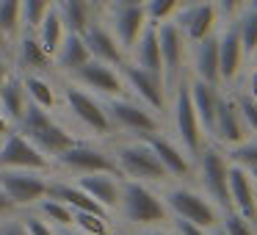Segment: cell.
Here are the masks:
<instances>
[{
	"mask_svg": "<svg viewBox=\"0 0 257 235\" xmlns=\"http://www.w3.org/2000/svg\"><path fill=\"white\" fill-rule=\"evenodd\" d=\"M17 130L39 152H45L47 158H56L61 150H67V147H72L75 141H78L67 128H64V125H58L45 108L34 105V102L25 105V113H23V119L17 122Z\"/></svg>",
	"mask_w": 257,
	"mask_h": 235,
	"instance_id": "6da1fadb",
	"label": "cell"
},
{
	"mask_svg": "<svg viewBox=\"0 0 257 235\" xmlns=\"http://www.w3.org/2000/svg\"><path fill=\"white\" fill-rule=\"evenodd\" d=\"M113 158H116L119 174H124V177H130V180H141V183L150 180V183H158V180L169 177L163 163L158 161V155L150 150V144H147L144 139H136V141H127V144L116 147Z\"/></svg>",
	"mask_w": 257,
	"mask_h": 235,
	"instance_id": "7a4b0ae2",
	"label": "cell"
},
{
	"mask_svg": "<svg viewBox=\"0 0 257 235\" xmlns=\"http://www.w3.org/2000/svg\"><path fill=\"white\" fill-rule=\"evenodd\" d=\"M119 205L127 221L133 224H158L166 218V202L150 191L141 180H127L119 191Z\"/></svg>",
	"mask_w": 257,
	"mask_h": 235,
	"instance_id": "3957f363",
	"label": "cell"
},
{
	"mask_svg": "<svg viewBox=\"0 0 257 235\" xmlns=\"http://www.w3.org/2000/svg\"><path fill=\"white\" fill-rule=\"evenodd\" d=\"M158 28V45H161V64H163V83L166 91H172L180 80H185V64H188V42L174 25V20L155 25Z\"/></svg>",
	"mask_w": 257,
	"mask_h": 235,
	"instance_id": "277c9868",
	"label": "cell"
},
{
	"mask_svg": "<svg viewBox=\"0 0 257 235\" xmlns=\"http://www.w3.org/2000/svg\"><path fill=\"white\" fill-rule=\"evenodd\" d=\"M105 111L111 116V125L124 133L136 136V139H144L147 133H155L161 130V119L152 108H147L144 102L127 100V97H108Z\"/></svg>",
	"mask_w": 257,
	"mask_h": 235,
	"instance_id": "5b68a950",
	"label": "cell"
},
{
	"mask_svg": "<svg viewBox=\"0 0 257 235\" xmlns=\"http://www.w3.org/2000/svg\"><path fill=\"white\" fill-rule=\"evenodd\" d=\"M64 102H67V108L72 111V116L78 119L86 130H91L94 136H108L113 130L105 105H102L91 91H86L83 86H78L75 80H69V83L64 86Z\"/></svg>",
	"mask_w": 257,
	"mask_h": 235,
	"instance_id": "8992f818",
	"label": "cell"
},
{
	"mask_svg": "<svg viewBox=\"0 0 257 235\" xmlns=\"http://www.w3.org/2000/svg\"><path fill=\"white\" fill-rule=\"evenodd\" d=\"M218 20H221V14H218L213 0H191V3L183 0V6L174 14V25L180 28L188 45H196V42L213 36Z\"/></svg>",
	"mask_w": 257,
	"mask_h": 235,
	"instance_id": "52a82bcc",
	"label": "cell"
},
{
	"mask_svg": "<svg viewBox=\"0 0 257 235\" xmlns=\"http://www.w3.org/2000/svg\"><path fill=\"white\" fill-rule=\"evenodd\" d=\"M166 207H172L180 218L196 224V227H216L218 224V205L210 199V196L199 194L194 188H177L166 191Z\"/></svg>",
	"mask_w": 257,
	"mask_h": 235,
	"instance_id": "ba28073f",
	"label": "cell"
},
{
	"mask_svg": "<svg viewBox=\"0 0 257 235\" xmlns=\"http://www.w3.org/2000/svg\"><path fill=\"white\" fill-rule=\"evenodd\" d=\"M174 94V105H172V113H174V130H177V141L188 155H196L202 147V125L196 119V111H194V102H191V94H188V78L180 80L177 86L172 89Z\"/></svg>",
	"mask_w": 257,
	"mask_h": 235,
	"instance_id": "9c48e42d",
	"label": "cell"
},
{
	"mask_svg": "<svg viewBox=\"0 0 257 235\" xmlns=\"http://www.w3.org/2000/svg\"><path fill=\"white\" fill-rule=\"evenodd\" d=\"M199 180L205 185L207 196L218 207H232L229 205V161L216 150V147H199Z\"/></svg>",
	"mask_w": 257,
	"mask_h": 235,
	"instance_id": "30bf717a",
	"label": "cell"
},
{
	"mask_svg": "<svg viewBox=\"0 0 257 235\" xmlns=\"http://www.w3.org/2000/svg\"><path fill=\"white\" fill-rule=\"evenodd\" d=\"M56 161L61 163L64 169L75 174H94V172H102V174H116L119 177V166H116V158L111 152L100 150V147H91V144H83V141H75L72 147L61 150L56 155Z\"/></svg>",
	"mask_w": 257,
	"mask_h": 235,
	"instance_id": "8fae6325",
	"label": "cell"
},
{
	"mask_svg": "<svg viewBox=\"0 0 257 235\" xmlns=\"http://www.w3.org/2000/svg\"><path fill=\"white\" fill-rule=\"evenodd\" d=\"M119 72H122L124 86L139 97V102H144L152 111H163V108H166L169 91H166V83H163L161 75L150 72V69L139 67V64H133V61H124L122 67H119Z\"/></svg>",
	"mask_w": 257,
	"mask_h": 235,
	"instance_id": "7c38bea8",
	"label": "cell"
},
{
	"mask_svg": "<svg viewBox=\"0 0 257 235\" xmlns=\"http://www.w3.org/2000/svg\"><path fill=\"white\" fill-rule=\"evenodd\" d=\"M0 144V169H34V172H45L50 166V158L39 152L20 130H9Z\"/></svg>",
	"mask_w": 257,
	"mask_h": 235,
	"instance_id": "4fadbf2b",
	"label": "cell"
},
{
	"mask_svg": "<svg viewBox=\"0 0 257 235\" xmlns=\"http://www.w3.org/2000/svg\"><path fill=\"white\" fill-rule=\"evenodd\" d=\"M69 78H72L78 86L94 91V94H102V97H119L124 91V80H122L119 67L113 69L111 64L97 61V58H89V61H86L80 69H75Z\"/></svg>",
	"mask_w": 257,
	"mask_h": 235,
	"instance_id": "5bb4252c",
	"label": "cell"
},
{
	"mask_svg": "<svg viewBox=\"0 0 257 235\" xmlns=\"http://www.w3.org/2000/svg\"><path fill=\"white\" fill-rule=\"evenodd\" d=\"M0 188L14 205H34L47 196V180L34 169H0Z\"/></svg>",
	"mask_w": 257,
	"mask_h": 235,
	"instance_id": "9a60e30c",
	"label": "cell"
},
{
	"mask_svg": "<svg viewBox=\"0 0 257 235\" xmlns=\"http://www.w3.org/2000/svg\"><path fill=\"white\" fill-rule=\"evenodd\" d=\"M80 36H83V42H86V47H89L91 58H97V61H105V64H111V67H122V64L127 61V53L119 47V42H116V36H113L111 25H108L100 14L91 20V25Z\"/></svg>",
	"mask_w": 257,
	"mask_h": 235,
	"instance_id": "2e32d148",
	"label": "cell"
},
{
	"mask_svg": "<svg viewBox=\"0 0 257 235\" xmlns=\"http://www.w3.org/2000/svg\"><path fill=\"white\" fill-rule=\"evenodd\" d=\"M216 47H218V80L221 83H232L238 80L240 69H243L246 50L240 45V36L235 23L229 20L221 31H216Z\"/></svg>",
	"mask_w": 257,
	"mask_h": 235,
	"instance_id": "e0dca14e",
	"label": "cell"
},
{
	"mask_svg": "<svg viewBox=\"0 0 257 235\" xmlns=\"http://www.w3.org/2000/svg\"><path fill=\"white\" fill-rule=\"evenodd\" d=\"M105 23L111 25L119 47H122L124 53H130L133 45L139 42L141 31L147 28L144 6H108V20Z\"/></svg>",
	"mask_w": 257,
	"mask_h": 235,
	"instance_id": "ac0fdd59",
	"label": "cell"
},
{
	"mask_svg": "<svg viewBox=\"0 0 257 235\" xmlns=\"http://www.w3.org/2000/svg\"><path fill=\"white\" fill-rule=\"evenodd\" d=\"M213 139L224 147H235L240 141H246L249 128H246L243 116L238 111V102L235 97H218V108H216V122H213Z\"/></svg>",
	"mask_w": 257,
	"mask_h": 235,
	"instance_id": "d6986e66",
	"label": "cell"
},
{
	"mask_svg": "<svg viewBox=\"0 0 257 235\" xmlns=\"http://www.w3.org/2000/svg\"><path fill=\"white\" fill-rule=\"evenodd\" d=\"M14 58L12 61L17 64L23 72H39V75H47L53 69V56L42 47V42L36 39L34 28L23 25L17 36H14Z\"/></svg>",
	"mask_w": 257,
	"mask_h": 235,
	"instance_id": "ffe728a7",
	"label": "cell"
},
{
	"mask_svg": "<svg viewBox=\"0 0 257 235\" xmlns=\"http://www.w3.org/2000/svg\"><path fill=\"white\" fill-rule=\"evenodd\" d=\"M144 141L150 144V150L158 155V161L163 163L166 174H174V177H185V174H191V155L177 144V141L166 139L161 130H155V133H147Z\"/></svg>",
	"mask_w": 257,
	"mask_h": 235,
	"instance_id": "44dd1931",
	"label": "cell"
},
{
	"mask_svg": "<svg viewBox=\"0 0 257 235\" xmlns=\"http://www.w3.org/2000/svg\"><path fill=\"white\" fill-rule=\"evenodd\" d=\"M229 205L246 218V221H254L257 216V191L251 183L249 169L232 163L229 166Z\"/></svg>",
	"mask_w": 257,
	"mask_h": 235,
	"instance_id": "7402d4cb",
	"label": "cell"
},
{
	"mask_svg": "<svg viewBox=\"0 0 257 235\" xmlns=\"http://www.w3.org/2000/svg\"><path fill=\"white\" fill-rule=\"evenodd\" d=\"M188 64H191V72H194V78L205 80V83H213V86L221 83V80H218V47H216V34L188 47Z\"/></svg>",
	"mask_w": 257,
	"mask_h": 235,
	"instance_id": "603a6c76",
	"label": "cell"
},
{
	"mask_svg": "<svg viewBox=\"0 0 257 235\" xmlns=\"http://www.w3.org/2000/svg\"><path fill=\"white\" fill-rule=\"evenodd\" d=\"M188 94H191V102H194V111H196V119L202 125V133L210 136L213 133V122H216V108H218V86L213 83H205L199 78H191L188 80Z\"/></svg>",
	"mask_w": 257,
	"mask_h": 235,
	"instance_id": "cb8c5ba5",
	"label": "cell"
},
{
	"mask_svg": "<svg viewBox=\"0 0 257 235\" xmlns=\"http://www.w3.org/2000/svg\"><path fill=\"white\" fill-rule=\"evenodd\" d=\"M89 58H91V53H89V47H86L83 36L67 31V36L61 39L58 50L53 53V67L61 69V72H67V75H72L75 69H80Z\"/></svg>",
	"mask_w": 257,
	"mask_h": 235,
	"instance_id": "d4e9b609",
	"label": "cell"
},
{
	"mask_svg": "<svg viewBox=\"0 0 257 235\" xmlns=\"http://www.w3.org/2000/svg\"><path fill=\"white\" fill-rule=\"evenodd\" d=\"M133 56V64L150 69V72L161 75L163 78V64H161V45H158V28L152 23H147V28L141 31L139 42L133 45V50L127 53Z\"/></svg>",
	"mask_w": 257,
	"mask_h": 235,
	"instance_id": "484cf974",
	"label": "cell"
},
{
	"mask_svg": "<svg viewBox=\"0 0 257 235\" xmlns=\"http://www.w3.org/2000/svg\"><path fill=\"white\" fill-rule=\"evenodd\" d=\"M78 185L86 191L89 196H94L97 202H100L102 207H113L119 205V191H122V185H119V177L116 174H102V172H94V174H80Z\"/></svg>",
	"mask_w": 257,
	"mask_h": 235,
	"instance_id": "4316f807",
	"label": "cell"
},
{
	"mask_svg": "<svg viewBox=\"0 0 257 235\" xmlns=\"http://www.w3.org/2000/svg\"><path fill=\"white\" fill-rule=\"evenodd\" d=\"M47 196H53V199L64 202V205H69L72 210H86V213H97V216H108V210L100 205V202L94 199V196H89L80 185H67V183H47Z\"/></svg>",
	"mask_w": 257,
	"mask_h": 235,
	"instance_id": "83f0119b",
	"label": "cell"
},
{
	"mask_svg": "<svg viewBox=\"0 0 257 235\" xmlns=\"http://www.w3.org/2000/svg\"><path fill=\"white\" fill-rule=\"evenodd\" d=\"M25 105H28V97H25L23 80L20 75H9L6 83L0 86V113L6 116L9 125H17L25 113Z\"/></svg>",
	"mask_w": 257,
	"mask_h": 235,
	"instance_id": "f1b7e54d",
	"label": "cell"
},
{
	"mask_svg": "<svg viewBox=\"0 0 257 235\" xmlns=\"http://www.w3.org/2000/svg\"><path fill=\"white\" fill-rule=\"evenodd\" d=\"M56 9L61 14L64 25H67V31H72V34H83L100 12L91 0H56Z\"/></svg>",
	"mask_w": 257,
	"mask_h": 235,
	"instance_id": "f546056e",
	"label": "cell"
},
{
	"mask_svg": "<svg viewBox=\"0 0 257 235\" xmlns=\"http://www.w3.org/2000/svg\"><path fill=\"white\" fill-rule=\"evenodd\" d=\"M20 80H23V89H25V97H28V102H34V105L45 108V111H53V108H56L58 94H56V86L50 83V78H47V75L23 72V75H20Z\"/></svg>",
	"mask_w": 257,
	"mask_h": 235,
	"instance_id": "4dcf8cb0",
	"label": "cell"
},
{
	"mask_svg": "<svg viewBox=\"0 0 257 235\" xmlns=\"http://www.w3.org/2000/svg\"><path fill=\"white\" fill-rule=\"evenodd\" d=\"M34 34H36V39L42 42V47H45L50 56L58 50L61 39L67 36V25H64L61 14H58V9H56V3H53V6L42 14V20L34 25Z\"/></svg>",
	"mask_w": 257,
	"mask_h": 235,
	"instance_id": "1f68e13d",
	"label": "cell"
},
{
	"mask_svg": "<svg viewBox=\"0 0 257 235\" xmlns=\"http://www.w3.org/2000/svg\"><path fill=\"white\" fill-rule=\"evenodd\" d=\"M232 23H235V28H238V36H240V45H243L246 56H251V53L257 50V9L246 6Z\"/></svg>",
	"mask_w": 257,
	"mask_h": 235,
	"instance_id": "d6a6232c",
	"label": "cell"
},
{
	"mask_svg": "<svg viewBox=\"0 0 257 235\" xmlns=\"http://www.w3.org/2000/svg\"><path fill=\"white\" fill-rule=\"evenodd\" d=\"M0 31L12 42L23 31V3L20 0H0Z\"/></svg>",
	"mask_w": 257,
	"mask_h": 235,
	"instance_id": "836d02e7",
	"label": "cell"
},
{
	"mask_svg": "<svg viewBox=\"0 0 257 235\" xmlns=\"http://www.w3.org/2000/svg\"><path fill=\"white\" fill-rule=\"evenodd\" d=\"M180 6H183V0H147L144 3L147 23H152V25L169 23V20H174Z\"/></svg>",
	"mask_w": 257,
	"mask_h": 235,
	"instance_id": "e575fe53",
	"label": "cell"
},
{
	"mask_svg": "<svg viewBox=\"0 0 257 235\" xmlns=\"http://www.w3.org/2000/svg\"><path fill=\"white\" fill-rule=\"evenodd\" d=\"M72 224H78V229L83 235H111L108 216H97V213H86V210H72Z\"/></svg>",
	"mask_w": 257,
	"mask_h": 235,
	"instance_id": "d590c367",
	"label": "cell"
},
{
	"mask_svg": "<svg viewBox=\"0 0 257 235\" xmlns=\"http://www.w3.org/2000/svg\"><path fill=\"white\" fill-rule=\"evenodd\" d=\"M39 213L45 218H50V221L61 224V227L72 224V207L64 205V202H58V199H53V196H42L39 199Z\"/></svg>",
	"mask_w": 257,
	"mask_h": 235,
	"instance_id": "8d00e7d4",
	"label": "cell"
},
{
	"mask_svg": "<svg viewBox=\"0 0 257 235\" xmlns=\"http://www.w3.org/2000/svg\"><path fill=\"white\" fill-rule=\"evenodd\" d=\"M229 161L243 169H254L257 166V141H240V144L229 147Z\"/></svg>",
	"mask_w": 257,
	"mask_h": 235,
	"instance_id": "74e56055",
	"label": "cell"
},
{
	"mask_svg": "<svg viewBox=\"0 0 257 235\" xmlns=\"http://www.w3.org/2000/svg\"><path fill=\"white\" fill-rule=\"evenodd\" d=\"M20 3H23V25L34 28L42 20V14H45L56 0H20Z\"/></svg>",
	"mask_w": 257,
	"mask_h": 235,
	"instance_id": "f35d334b",
	"label": "cell"
},
{
	"mask_svg": "<svg viewBox=\"0 0 257 235\" xmlns=\"http://www.w3.org/2000/svg\"><path fill=\"white\" fill-rule=\"evenodd\" d=\"M232 97H235V102H238V111H240V116H243L246 128H249L251 133H257V102L251 100L249 94H243V91H238V94H232Z\"/></svg>",
	"mask_w": 257,
	"mask_h": 235,
	"instance_id": "ab89813d",
	"label": "cell"
},
{
	"mask_svg": "<svg viewBox=\"0 0 257 235\" xmlns=\"http://www.w3.org/2000/svg\"><path fill=\"white\" fill-rule=\"evenodd\" d=\"M224 235H257V232L251 227V221H246L240 213H229L224 218Z\"/></svg>",
	"mask_w": 257,
	"mask_h": 235,
	"instance_id": "60d3db41",
	"label": "cell"
},
{
	"mask_svg": "<svg viewBox=\"0 0 257 235\" xmlns=\"http://www.w3.org/2000/svg\"><path fill=\"white\" fill-rule=\"evenodd\" d=\"M213 3H216V9H218V14H221L224 20H235L238 17L240 12H243L246 9V3H249V0H213Z\"/></svg>",
	"mask_w": 257,
	"mask_h": 235,
	"instance_id": "b9f144b4",
	"label": "cell"
},
{
	"mask_svg": "<svg viewBox=\"0 0 257 235\" xmlns=\"http://www.w3.org/2000/svg\"><path fill=\"white\" fill-rule=\"evenodd\" d=\"M25 229H28V235H56L45 221H42V218H36V216L25 218Z\"/></svg>",
	"mask_w": 257,
	"mask_h": 235,
	"instance_id": "7bdbcfd3",
	"label": "cell"
},
{
	"mask_svg": "<svg viewBox=\"0 0 257 235\" xmlns=\"http://www.w3.org/2000/svg\"><path fill=\"white\" fill-rule=\"evenodd\" d=\"M243 94H249L251 100L257 102V67L251 69L249 75H246V80H243Z\"/></svg>",
	"mask_w": 257,
	"mask_h": 235,
	"instance_id": "ee69618b",
	"label": "cell"
},
{
	"mask_svg": "<svg viewBox=\"0 0 257 235\" xmlns=\"http://www.w3.org/2000/svg\"><path fill=\"white\" fill-rule=\"evenodd\" d=\"M177 232L180 235H207L205 227H196V224L185 221V218H180V221H177Z\"/></svg>",
	"mask_w": 257,
	"mask_h": 235,
	"instance_id": "f6af8a7d",
	"label": "cell"
},
{
	"mask_svg": "<svg viewBox=\"0 0 257 235\" xmlns=\"http://www.w3.org/2000/svg\"><path fill=\"white\" fill-rule=\"evenodd\" d=\"M9 75H14V61L9 58V53H6V56H0V86L6 83Z\"/></svg>",
	"mask_w": 257,
	"mask_h": 235,
	"instance_id": "bcb514c9",
	"label": "cell"
},
{
	"mask_svg": "<svg viewBox=\"0 0 257 235\" xmlns=\"http://www.w3.org/2000/svg\"><path fill=\"white\" fill-rule=\"evenodd\" d=\"M0 235H28V229H25V224L20 221H9L0 227Z\"/></svg>",
	"mask_w": 257,
	"mask_h": 235,
	"instance_id": "7dc6e473",
	"label": "cell"
},
{
	"mask_svg": "<svg viewBox=\"0 0 257 235\" xmlns=\"http://www.w3.org/2000/svg\"><path fill=\"white\" fill-rule=\"evenodd\" d=\"M14 207V202H12V196L6 194V191L0 188V213H9Z\"/></svg>",
	"mask_w": 257,
	"mask_h": 235,
	"instance_id": "c3c4849f",
	"label": "cell"
},
{
	"mask_svg": "<svg viewBox=\"0 0 257 235\" xmlns=\"http://www.w3.org/2000/svg\"><path fill=\"white\" fill-rule=\"evenodd\" d=\"M147 0H108L105 6H144Z\"/></svg>",
	"mask_w": 257,
	"mask_h": 235,
	"instance_id": "681fc988",
	"label": "cell"
},
{
	"mask_svg": "<svg viewBox=\"0 0 257 235\" xmlns=\"http://www.w3.org/2000/svg\"><path fill=\"white\" fill-rule=\"evenodd\" d=\"M9 47H12V39H9V36L3 34V31H0V56H6Z\"/></svg>",
	"mask_w": 257,
	"mask_h": 235,
	"instance_id": "f907efd6",
	"label": "cell"
},
{
	"mask_svg": "<svg viewBox=\"0 0 257 235\" xmlns=\"http://www.w3.org/2000/svg\"><path fill=\"white\" fill-rule=\"evenodd\" d=\"M9 130H12V125H9V122H6V116L0 113V139H3V136H6Z\"/></svg>",
	"mask_w": 257,
	"mask_h": 235,
	"instance_id": "816d5d0a",
	"label": "cell"
},
{
	"mask_svg": "<svg viewBox=\"0 0 257 235\" xmlns=\"http://www.w3.org/2000/svg\"><path fill=\"white\" fill-rule=\"evenodd\" d=\"M249 174H251V183L257 185V166H254V169H249Z\"/></svg>",
	"mask_w": 257,
	"mask_h": 235,
	"instance_id": "f5cc1de1",
	"label": "cell"
},
{
	"mask_svg": "<svg viewBox=\"0 0 257 235\" xmlns=\"http://www.w3.org/2000/svg\"><path fill=\"white\" fill-rule=\"evenodd\" d=\"M246 6H249V9H257V0H249V3H246Z\"/></svg>",
	"mask_w": 257,
	"mask_h": 235,
	"instance_id": "db71d44e",
	"label": "cell"
},
{
	"mask_svg": "<svg viewBox=\"0 0 257 235\" xmlns=\"http://www.w3.org/2000/svg\"><path fill=\"white\" fill-rule=\"evenodd\" d=\"M61 235H83V232H72V229H67V232H61Z\"/></svg>",
	"mask_w": 257,
	"mask_h": 235,
	"instance_id": "11a10c76",
	"label": "cell"
},
{
	"mask_svg": "<svg viewBox=\"0 0 257 235\" xmlns=\"http://www.w3.org/2000/svg\"><path fill=\"white\" fill-rule=\"evenodd\" d=\"M254 232H257V216H254Z\"/></svg>",
	"mask_w": 257,
	"mask_h": 235,
	"instance_id": "9f6ffc18",
	"label": "cell"
},
{
	"mask_svg": "<svg viewBox=\"0 0 257 235\" xmlns=\"http://www.w3.org/2000/svg\"><path fill=\"white\" fill-rule=\"evenodd\" d=\"M251 56H254V61H257V50H254V53H251Z\"/></svg>",
	"mask_w": 257,
	"mask_h": 235,
	"instance_id": "6f0895ef",
	"label": "cell"
},
{
	"mask_svg": "<svg viewBox=\"0 0 257 235\" xmlns=\"http://www.w3.org/2000/svg\"><path fill=\"white\" fill-rule=\"evenodd\" d=\"M155 235H161V232H155Z\"/></svg>",
	"mask_w": 257,
	"mask_h": 235,
	"instance_id": "680465c9",
	"label": "cell"
},
{
	"mask_svg": "<svg viewBox=\"0 0 257 235\" xmlns=\"http://www.w3.org/2000/svg\"><path fill=\"white\" fill-rule=\"evenodd\" d=\"M105 3H108V0H105Z\"/></svg>",
	"mask_w": 257,
	"mask_h": 235,
	"instance_id": "91938a15",
	"label": "cell"
}]
</instances>
